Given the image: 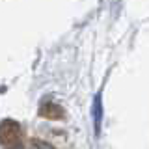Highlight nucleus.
<instances>
[{"label": "nucleus", "instance_id": "f257e3e1", "mask_svg": "<svg viewBox=\"0 0 149 149\" xmlns=\"http://www.w3.org/2000/svg\"><path fill=\"white\" fill-rule=\"evenodd\" d=\"M32 149H54V147L49 146V143H45V142H34Z\"/></svg>", "mask_w": 149, "mask_h": 149}]
</instances>
